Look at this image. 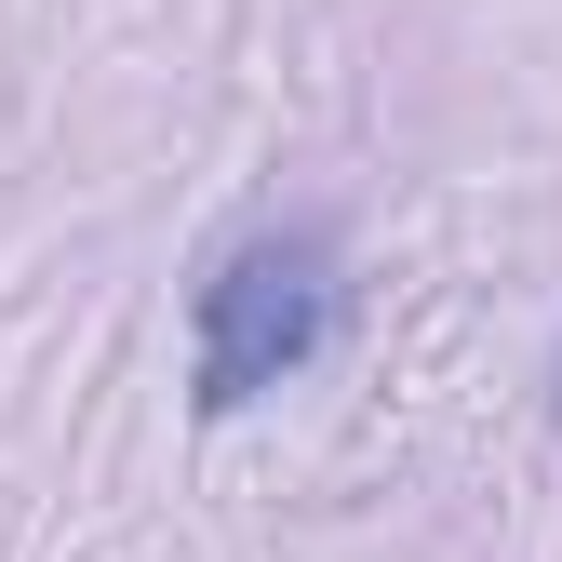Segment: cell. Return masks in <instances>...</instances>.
Masks as SVG:
<instances>
[{
	"label": "cell",
	"mask_w": 562,
	"mask_h": 562,
	"mask_svg": "<svg viewBox=\"0 0 562 562\" xmlns=\"http://www.w3.org/2000/svg\"><path fill=\"white\" fill-rule=\"evenodd\" d=\"M335 308H348V281H335V241L322 228L228 241L215 268H201V295H188V402L201 415L268 402L281 375H308L322 348H335Z\"/></svg>",
	"instance_id": "1"
}]
</instances>
